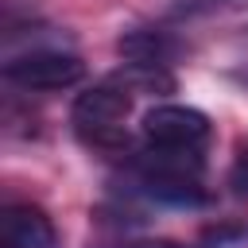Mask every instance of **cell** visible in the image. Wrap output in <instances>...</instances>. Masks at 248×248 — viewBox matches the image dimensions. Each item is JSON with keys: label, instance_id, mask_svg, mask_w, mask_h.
Listing matches in <instances>:
<instances>
[{"label": "cell", "instance_id": "cell-1", "mask_svg": "<svg viewBox=\"0 0 248 248\" xmlns=\"http://www.w3.org/2000/svg\"><path fill=\"white\" fill-rule=\"evenodd\" d=\"M128 112H132V89L124 81H101L78 93L70 108V124L85 147L116 155V151H128V132H124Z\"/></svg>", "mask_w": 248, "mask_h": 248}, {"label": "cell", "instance_id": "cell-3", "mask_svg": "<svg viewBox=\"0 0 248 248\" xmlns=\"http://www.w3.org/2000/svg\"><path fill=\"white\" fill-rule=\"evenodd\" d=\"M140 128L151 147H174V151H205L213 136L209 116L190 105H155L143 112Z\"/></svg>", "mask_w": 248, "mask_h": 248}, {"label": "cell", "instance_id": "cell-2", "mask_svg": "<svg viewBox=\"0 0 248 248\" xmlns=\"http://www.w3.org/2000/svg\"><path fill=\"white\" fill-rule=\"evenodd\" d=\"M85 78V66L70 50H27L4 62V81L23 93H58Z\"/></svg>", "mask_w": 248, "mask_h": 248}, {"label": "cell", "instance_id": "cell-7", "mask_svg": "<svg viewBox=\"0 0 248 248\" xmlns=\"http://www.w3.org/2000/svg\"><path fill=\"white\" fill-rule=\"evenodd\" d=\"M120 248H186V244H178V240H128Z\"/></svg>", "mask_w": 248, "mask_h": 248}, {"label": "cell", "instance_id": "cell-6", "mask_svg": "<svg viewBox=\"0 0 248 248\" xmlns=\"http://www.w3.org/2000/svg\"><path fill=\"white\" fill-rule=\"evenodd\" d=\"M248 12V0H178L170 8L174 19H213V16H236Z\"/></svg>", "mask_w": 248, "mask_h": 248}, {"label": "cell", "instance_id": "cell-4", "mask_svg": "<svg viewBox=\"0 0 248 248\" xmlns=\"http://www.w3.org/2000/svg\"><path fill=\"white\" fill-rule=\"evenodd\" d=\"M54 244H58L54 221L39 205H31V202L4 205V213H0V248H54Z\"/></svg>", "mask_w": 248, "mask_h": 248}, {"label": "cell", "instance_id": "cell-5", "mask_svg": "<svg viewBox=\"0 0 248 248\" xmlns=\"http://www.w3.org/2000/svg\"><path fill=\"white\" fill-rule=\"evenodd\" d=\"M116 54L124 66H167L174 58V39L159 27H132L116 39Z\"/></svg>", "mask_w": 248, "mask_h": 248}]
</instances>
